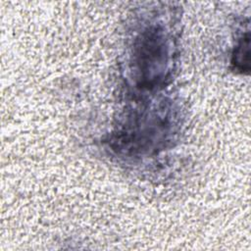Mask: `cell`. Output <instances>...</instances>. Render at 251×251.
Segmentation results:
<instances>
[{
    "label": "cell",
    "instance_id": "6da1fadb",
    "mask_svg": "<svg viewBox=\"0 0 251 251\" xmlns=\"http://www.w3.org/2000/svg\"><path fill=\"white\" fill-rule=\"evenodd\" d=\"M244 56L246 58H249V34H247L246 37H242L240 39L233 54L232 64L235 65V67L239 69V71L245 70L243 64H246V66L249 67V63L244 60Z\"/></svg>",
    "mask_w": 251,
    "mask_h": 251
}]
</instances>
